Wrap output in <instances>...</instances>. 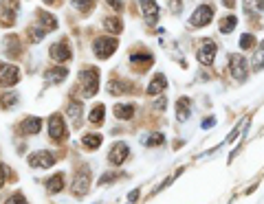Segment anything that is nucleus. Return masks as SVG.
Returning <instances> with one entry per match:
<instances>
[{
    "mask_svg": "<svg viewBox=\"0 0 264 204\" xmlns=\"http://www.w3.org/2000/svg\"><path fill=\"white\" fill-rule=\"evenodd\" d=\"M73 7L80 11V14H88L95 7V0H73Z\"/></svg>",
    "mask_w": 264,
    "mask_h": 204,
    "instance_id": "30",
    "label": "nucleus"
},
{
    "mask_svg": "<svg viewBox=\"0 0 264 204\" xmlns=\"http://www.w3.org/2000/svg\"><path fill=\"white\" fill-rule=\"evenodd\" d=\"M44 5H51V7H55V5H59V0H44Z\"/></svg>",
    "mask_w": 264,
    "mask_h": 204,
    "instance_id": "44",
    "label": "nucleus"
},
{
    "mask_svg": "<svg viewBox=\"0 0 264 204\" xmlns=\"http://www.w3.org/2000/svg\"><path fill=\"white\" fill-rule=\"evenodd\" d=\"M167 88V77L163 73H157L152 77V81L148 83V94H161Z\"/></svg>",
    "mask_w": 264,
    "mask_h": 204,
    "instance_id": "17",
    "label": "nucleus"
},
{
    "mask_svg": "<svg viewBox=\"0 0 264 204\" xmlns=\"http://www.w3.org/2000/svg\"><path fill=\"white\" fill-rule=\"evenodd\" d=\"M253 42H255V35H251V33H244L242 38H240V49L242 51H247L253 46Z\"/></svg>",
    "mask_w": 264,
    "mask_h": 204,
    "instance_id": "34",
    "label": "nucleus"
},
{
    "mask_svg": "<svg viewBox=\"0 0 264 204\" xmlns=\"http://www.w3.org/2000/svg\"><path fill=\"white\" fill-rule=\"evenodd\" d=\"M42 130V119L38 117H27L25 121H22V132L25 134H38Z\"/></svg>",
    "mask_w": 264,
    "mask_h": 204,
    "instance_id": "19",
    "label": "nucleus"
},
{
    "mask_svg": "<svg viewBox=\"0 0 264 204\" xmlns=\"http://www.w3.org/2000/svg\"><path fill=\"white\" fill-rule=\"evenodd\" d=\"M62 187H64V173H55V176H51L49 182H46L49 193H57V191H62Z\"/></svg>",
    "mask_w": 264,
    "mask_h": 204,
    "instance_id": "22",
    "label": "nucleus"
},
{
    "mask_svg": "<svg viewBox=\"0 0 264 204\" xmlns=\"http://www.w3.org/2000/svg\"><path fill=\"white\" fill-rule=\"evenodd\" d=\"M14 22H16V11L0 5V27H11Z\"/></svg>",
    "mask_w": 264,
    "mask_h": 204,
    "instance_id": "25",
    "label": "nucleus"
},
{
    "mask_svg": "<svg viewBox=\"0 0 264 204\" xmlns=\"http://www.w3.org/2000/svg\"><path fill=\"white\" fill-rule=\"evenodd\" d=\"M80 83H82L84 97H93L99 88V70L93 68V66H86L80 73Z\"/></svg>",
    "mask_w": 264,
    "mask_h": 204,
    "instance_id": "1",
    "label": "nucleus"
},
{
    "mask_svg": "<svg viewBox=\"0 0 264 204\" xmlns=\"http://www.w3.org/2000/svg\"><path fill=\"white\" fill-rule=\"evenodd\" d=\"M38 25H40L42 29H44V31H55V29H57V20H55V16L40 11V20H38Z\"/></svg>",
    "mask_w": 264,
    "mask_h": 204,
    "instance_id": "20",
    "label": "nucleus"
},
{
    "mask_svg": "<svg viewBox=\"0 0 264 204\" xmlns=\"http://www.w3.org/2000/svg\"><path fill=\"white\" fill-rule=\"evenodd\" d=\"M212 18H214V7H212V5H201V7L191 14L189 25L191 27H207L209 22H212Z\"/></svg>",
    "mask_w": 264,
    "mask_h": 204,
    "instance_id": "5",
    "label": "nucleus"
},
{
    "mask_svg": "<svg viewBox=\"0 0 264 204\" xmlns=\"http://www.w3.org/2000/svg\"><path fill=\"white\" fill-rule=\"evenodd\" d=\"M66 115H69V119L73 121L75 128H80V125H82V117H84V106L80 104V101H71L69 108H66Z\"/></svg>",
    "mask_w": 264,
    "mask_h": 204,
    "instance_id": "16",
    "label": "nucleus"
},
{
    "mask_svg": "<svg viewBox=\"0 0 264 204\" xmlns=\"http://www.w3.org/2000/svg\"><path fill=\"white\" fill-rule=\"evenodd\" d=\"M49 55L53 62H69L71 57H73V51H71V44H69V40H59L55 42V44L49 49Z\"/></svg>",
    "mask_w": 264,
    "mask_h": 204,
    "instance_id": "4",
    "label": "nucleus"
},
{
    "mask_svg": "<svg viewBox=\"0 0 264 204\" xmlns=\"http://www.w3.org/2000/svg\"><path fill=\"white\" fill-rule=\"evenodd\" d=\"M181 7H183L181 0H172V3H170V9L174 11V14H178V11H181Z\"/></svg>",
    "mask_w": 264,
    "mask_h": 204,
    "instance_id": "38",
    "label": "nucleus"
},
{
    "mask_svg": "<svg viewBox=\"0 0 264 204\" xmlns=\"http://www.w3.org/2000/svg\"><path fill=\"white\" fill-rule=\"evenodd\" d=\"M106 3L110 5V7H115L117 11H121V7H123V3H121V0H106Z\"/></svg>",
    "mask_w": 264,
    "mask_h": 204,
    "instance_id": "39",
    "label": "nucleus"
},
{
    "mask_svg": "<svg viewBox=\"0 0 264 204\" xmlns=\"http://www.w3.org/2000/svg\"><path fill=\"white\" fill-rule=\"evenodd\" d=\"M264 68V42L260 44V49L253 55V70H262Z\"/></svg>",
    "mask_w": 264,
    "mask_h": 204,
    "instance_id": "31",
    "label": "nucleus"
},
{
    "mask_svg": "<svg viewBox=\"0 0 264 204\" xmlns=\"http://www.w3.org/2000/svg\"><path fill=\"white\" fill-rule=\"evenodd\" d=\"M191 101L187 99V97H183V99H178V104H176V119L178 121H187L189 119V115H191Z\"/></svg>",
    "mask_w": 264,
    "mask_h": 204,
    "instance_id": "18",
    "label": "nucleus"
},
{
    "mask_svg": "<svg viewBox=\"0 0 264 204\" xmlns=\"http://www.w3.org/2000/svg\"><path fill=\"white\" fill-rule=\"evenodd\" d=\"M112 178H115V173H104V178L99 180V184H106V182H110Z\"/></svg>",
    "mask_w": 264,
    "mask_h": 204,
    "instance_id": "41",
    "label": "nucleus"
},
{
    "mask_svg": "<svg viewBox=\"0 0 264 204\" xmlns=\"http://www.w3.org/2000/svg\"><path fill=\"white\" fill-rule=\"evenodd\" d=\"M18 101V97H16V92H11V94H5L3 97V106L5 108H14V104Z\"/></svg>",
    "mask_w": 264,
    "mask_h": 204,
    "instance_id": "35",
    "label": "nucleus"
},
{
    "mask_svg": "<svg viewBox=\"0 0 264 204\" xmlns=\"http://www.w3.org/2000/svg\"><path fill=\"white\" fill-rule=\"evenodd\" d=\"M104 106H101V104H97V106H95L93 108V112H91V117H88V121H91L93 125H101V123H104Z\"/></svg>",
    "mask_w": 264,
    "mask_h": 204,
    "instance_id": "28",
    "label": "nucleus"
},
{
    "mask_svg": "<svg viewBox=\"0 0 264 204\" xmlns=\"http://www.w3.org/2000/svg\"><path fill=\"white\" fill-rule=\"evenodd\" d=\"M132 115H135V106H132V104H119V106H115V117L117 119H132Z\"/></svg>",
    "mask_w": 264,
    "mask_h": 204,
    "instance_id": "26",
    "label": "nucleus"
},
{
    "mask_svg": "<svg viewBox=\"0 0 264 204\" xmlns=\"http://www.w3.org/2000/svg\"><path fill=\"white\" fill-rule=\"evenodd\" d=\"M214 123H216V119H214V117H209V119H205V121H203V128L209 130V128H214Z\"/></svg>",
    "mask_w": 264,
    "mask_h": 204,
    "instance_id": "40",
    "label": "nucleus"
},
{
    "mask_svg": "<svg viewBox=\"0 0 264 204\" xmlns=\"http://www.w3.org/2000/svg\"><path fill=\"white\" fill-rule=\"evenodd\" d=\"M216 42L214 40H203V44H201V49H198V62L201 64H205V66H209L216 59Z\"/></svg>",
    "mask_w": 264,
    "mask_h": 204,
    "instance_id": "8",
    "label": "nucleus"
},
{
    "mask_svg": "<svg viewBox=\"0 0 264 204\" xmlns=\"http://www.w3.org/2000/svg\"><path fill=\"white\" fill-rule=\"evenodd\" d=\"M93 51L99 59H108L117 51V38H97L93 42Z\"/></svg>",
    "mask_w": 264,
    "mask_h": 204,
    "instance_id": "2",
    "label": "nucleus"
},
{
    "mask_svg": "<svg viewBox=\"0 0 264 204\" xmlns=\"http://www.w3.org/2000/svg\"><path fill=\"white\" fill-rule=\"evenodd\" d=\"M3 51L7 57H18L22 53V46H20V40H18V35H7V38L3 40Z\"/></svg>",
    "mask_w": 264,
    "mask_h": 204,
    "instance_id": "12",
    "label": "nucleus"
},
{
    "mask_svg": "<svg viewBox=\"0 0 264 204\" xmlns=\"http://www.w3.org/2000/svg\"><path fill=\"white\" fill-rule=\"evenodd\" d=\"M5 204H27V200H25V195L22 193H16V195H11Z\"/></svg>",
    "mask_w": 264,
    "mask_h": 204,
    "instance_id": "36",
    "label": "nucleus"
},
{
    "mask_svg": "<svg viewBox=\"0 0 264 204\" xmlns=\"http://www.w3.org/2000/svg\"><path fill=\"white\" fill-rule=\"evenodd\" d=\"M88 187H91V171H88V167H82V171H77L71 189H73L75 195H86Z\"/></svg>",
    "mask_w": 264,
    "mask_h": 204,
    "instance_id": "7",
    "label": "nucleus"
},
{
    "mask_svg": "<svg viewBox=\"0 0 264 204\" xmlns=\"http://www.w3.org/2000/svg\"><path fill=\"white\" fill-rule=\"evenodd\" d=\"M242 5H244V11H247L249 16L262 14L264 11V0H242Z\"/></svg>",
    "mask_w": 264,
    "mask_h": 204,
    "instance_id": "23",
    "label": "nucleus"
},
{
    "mask_svg": "<svg viewBox=\"0 0 264 204\" xmlns=\"http://www.w3.org/2000/svg\"><path fill=\"white\" fill-rule=\"evenodd\" d=\"M236 25H238V18L236 16H225V18H220L218 29H220V33H231L233 29H236Z\"/></svg>",
    "mask_w": 264,
    "mask_h": 204,
    "instance_id": "24",
    "label": "nucleus"
},
{
    "mask_svg": "<svg viewBox=\"0 0 264 204\" xmlns=\"http://www.w3.org/2000/svg\"><path fill=\"white\" fill-rule=\"evenodd\" d=\"M128 154H130V149L125 143H115V147H112L110 154H108V160H110L112 165H123L125 158H128Z\"/></svg>",
    "mask_w": 264,
    "mask_h": 204,
    "instance_id": "11",
    "label": "nucleus"
},
{
    "mask_svg": "<svg viewBox=\"0 0 264 204\" xmlns=\"http://www.w3.org/2000/svg\"><path fill=\"white\" fill-rule=\"evenodd\" d=\"M66 77H69V70L64 66H55V68L44 70V81L46 83H62Z\"/></svg>",
    "mask_w": 264,
    "mask_h": 204,
    "instance_id": "14",
    "label": "nucleus"
},
{
    "mask_svg": "<svg viewBox=\"0 0 264 204\" xmlns=\"http://www.w3.org/2000/svg\"><path fill=\"white\" fill-rule=\"evenodd\" d=\"M163 141H165V136L163 134H152V136H148L146 141V145H150V147H159V145H163Z\"/></svg>",
    "mask_w": 264,
    "mask_h": 204,
    "instance_id": "33",
    "label": "nucleus"
},
{
    "mask_svg": "<svg viewBox=\"0 0 264 204\" xmlns=\"http://www.w3.org/2000/svg\"><path fill=\"white\" fill-rule=\"evenodd\" d=\"M225 3V7H233V5H236V0H223Z\"/></svg>",
    "mask_w": 264,
    "mask_h": 204,
    "instance_id": "45",
    "label": "nucleus"
},
{
    "mask_svg": "<svg viewBox=\"0 0 264 204\" xmlns=\"http://www.w3.org/2000/svg\"><path fill=\"white\" fill-rule=\"evenodd\" d=\"M3 7H7L11 11H18V0H3Z\"/></svg>",
    "mask_w": 264,
    "mask_h": 204,
    "instance_id": "37",
    "label": "nucleus"
},
{
    "mask_svg": "<svg viewBox=\"0 0 264 204\" xmlns=\"http://www.w3.org/2000/svg\"><path fill=\"white\" fill-rule=\"evenodd\" d=\"M104 29L110 33H121L123 22L119 20V18H104Z\"/></svg>",
    "mask_w": 264,
    "mask_h": 204,
    "instance_id": "27",
    "label": "nucleus"
},
{
    "mask_svg": "<svg viewBox=\"0 0 264 204\" xmlns=\"http://www.w3.org/2000/svg\"><path fill=\"white\" fill-rule=\"evenodd\" d=\"M229 70L238 81H244L247 79V59L242 55H231L229 57Z\"/></svg>",
    "mask_w": 264,
    "mask_h": 204,
    "instance_id": "9",
    "label": "nucleus"
},
{
    "mask_svg": "<svg viewBox=\"0 0 264 204\" xmlns=\"http://www.w3.org/2000/svg\"><path fill=\"white\" fill-rule=\"evenodd\" d=\"M49 136L55 143H62L66 136H69V130H66V123H64V119L59 117V115H53L49 119Z\"/></svg>",
    "mask_w": 264,
    "mask_h": 204,
    "instance_id": "3",
    "label": "nucleus"
},
{
    "mask_svg": "<svg viewBox=\"0 0 264 204\" xmlns=\"http://www.w3.org/2000/svg\"><path fill=\"white\" fill-rule=\"evenodd\" d=\"M101 141H104V139H101L99 134H86V136H84V141H82V145L86 149H97L101 145Z\"/></svg>",
    "mask_w": 264,
    "mask_h": 204,
    "instance_id": "29",
    "label": "nucleus"
},
{
    "mask_svg": "<svg viewBox=\"0 0 264 204\" xmlns=\"http://www.w3.org/2000/svg\"><path fill=\"white\" fill-rule=\"evenodd\" d=\"M128 90H130V83H125L121 79H115V77H112L110 83H108V92L110 94H123V92H128Z\"/></svg>",
    "mask_w": 264,
    "mask_h": 204,
    "instance_id": "21",
    "label": "nucleus"
},
{
    "mask_svg": "<svg viewBox=\"0 0 264 204\" xmlns=\"http://www.w3.org/2000/svg\"><path fill=\"white\" fill-rule=\"evenodd\" d=\"M137 197H139V189H135V191H132V193L128 195V200H130V202H135Z\"/></svg>",
    "mask_w": 264,
    "mask_h": 204,
    "instance_id": "42",
    "label": "nucleus"
},
{
    "mask_svg": "<svg viewBox=\"0 0 264 204\" xmlns=\"http://www.w3.org/2000/svg\"><path fill=\"white\" fill-rule=\"evenodd\" d=\"M152 62H154V57L150 55V53H132V55H130V64L135 66L139 73H143V70H146Z\"/></svg>",
    "mask_w": 264,
    "mask_h": 204,
    "instance_id": "13",
    "label": "nucleus"
},
{
    "mask_svg": "<svg viewBox=\"0 0 264 204\" xmlns=\"http://www.w3.org/2000/svg\"><path fill=\"white\" fill-rule=\"evenodd\" d=\"M27 33H29V38H31V42H40L42 38H44L46 31H44V29H42L40 25H33V27H29Z\"/></svg>",
    "mask_w": 264,
    "mask_h": 204,
    "instance_id": "32",
    "label": "nucleus"
},
{
    "mask_svg": "<svg viewBox=\"0 0 264 204\" xmlns=\"http://www.w3.org/2000/svg\"><path fill=\"white\" fill-rule=\"evenodd\" d=\"M20 81V70L14 64H0V86L9 88Z\"/></svg>",
    "mask_w": 264,
    "mask_h": 204,
    "instance_id": "6",
    "label": "nucleus"
},
{
    "mask_svg": "<svg viewBox=\"0 0 264 204\" xmlns=\"http://www.w3.org/2000/svg\"><path fill=\"white\" fill-rule=\"evenodd\" d=\"M55 156H53L51 152H35V154H31L29 156V165L31 167H53L55 165Z\"/></svg>",
    "mask_w": 264,
    "mask_h": 204,
    "instance_id": "10",
    "label": "nucleus"
},
{
    "mask_svg": "<svg viewBox=\"0 0 264 204\" xmlns=\"http://www.w3.org/2000/svg\"><path fill=\"white\" fill-rule=\"evenodd\" d=\"M3 184H5V167L0 165V187H3Z\"/></svg>",
    "mask_w": 264,
    "mask_h": 204,
    "instance_id": "43",
    "label": "nucleus"
},
{
    "mask_svg": "<svg viewBox=\"0 0 264 204\" xmlns=\"http://www.w3.org/2000/svg\"><path fill=\"white\" fill-rule=\"evenodd\" d=\"M139 5H141V9H143V16H146V20L154 25V22L159 20V5L154 3V0H139Z\"/></svg>",
    "mask_w": 264,
    "mask_h": 204,
    "instance_id": "15",
    "label": "nucleus"
}]
</instances>
